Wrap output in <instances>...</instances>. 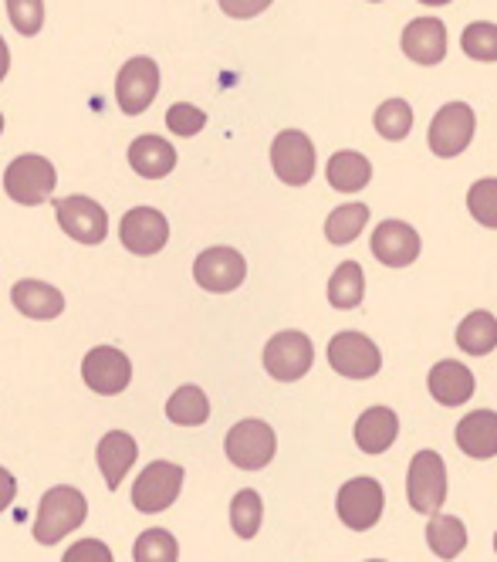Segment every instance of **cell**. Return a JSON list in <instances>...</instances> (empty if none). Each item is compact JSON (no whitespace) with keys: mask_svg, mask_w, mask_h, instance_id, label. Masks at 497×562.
Instances as JSON below:
<instances>
[{"mask_svg":"<svg viewBox=\"0 0 497 562\" xmlns=\"http://www.w3.org/2000/svg\"><path fill=\"white\" fill-rule=\"evenodd\" d=\"M261 518H264V502L255 488H244L234 495L230 502V529L240 539H255L261 529Z\"/></svg>","mask_w":497,"mask_h":562,"instance_id":"4dcf8cb0","label":"cell"},{"mask_svg":"<svg viewBox=\"0 0 497 562\" xmlns=\"http://www.w3.org/2000/svg\"><path fill=\"white\" fill-rule=\"evenodd\" d=\"M352 437H355V448L362 454H386L393 445H396V437H399V417L396 411L389 407H369L355 427H352Z\"/></svg>","mask_w":497,"mask_h":562,"instance_id":"d6986e66","label":"cell"},{"mask_svg":"<svg viewBox=\"0 0 497 562\" xmlns=\"http://www.w3.org/2000/svg\"><path fill=\"white\" fill-rule=\"evenodd\" d=\"M458 448L474 461L497 458V414L494 411H471L458 424Z\"/></svg>","mask_w":497,"mask_h":562,"instance_id":"7402d4cb","label":"cell"},{"mask_svg":"<svg viewBox=\"0 0 497 562\" xmlns=\"http://www.w3.org/2000/svg\"><path fill=\"white\" fill-rule=\"evenodd\" d=\"M467 211L481 227L497 231V177H484L467 190Z\"/></svg>","mask_w":497,"mask_h":562,"instance_id":"d6a6232c","label":"cell"},{"mask_svg":"<svg viewBox=\"0 0 497 562\" xmlns=\"http://www.w3.org/2000/svg\"><path fill=\"white\" fill-rule=\"evenodd\" d=\"M8 14L18 34L34 37L45 27V0H8Z\"/></svg>","mask_w":497,"mask_h":562,"instance_id":"e575fe53","label":"cell"},{"mask_svg":"<svg viewBox=\"0 0 497 562\" xmlns=\"http://www.w3.org/2000/svg\"><path fill=\"white\" fill-rule=\"evenodd\" d=\"M129 167L146 180H162L177 167V149L159 136H139L129 146Z\"/></svg>","mask_w":497,"mask_h":562,"instance_id":"603a6c76","label":"cell"},{"mask_svg":"<svg viewBox=\"0 0 497 562\" xmlns=\"http://www.w3.org/2000/svg\"><path fill=\"white\" fill-rule=\"evenodd\" d=\"M118 237H122V248H129L139 258H149V255H159L166 248V240H170V221L156 207H133L122 217Z\"/></svg>","mask_w":497,"mask_h":562,"instance_id":"5bb4252c","label":"cell"},{"mask_svg":"<svg viewBox=\"0 0 497 562\" xmlns=\"http://www.w3.org/2000/svg\"><path fill=\"white\" fill-rule=\"evenodd\" d=\"M183 488V468L170 461H153L133 485V505L146 515L166 512Z\"/></svg>","mask_w":497,"mask_h":562,"instance_id":"8fae6325","label":"cell"},{"mask_svg":"<svg viewBox=\"0 0 497 562\" xmlns=\"http://www.w3.org/2000/svg\"><path fill=\"white\" fill-rule=\"evenodd\" d=\"M369 248H372V255H376V261L386 268H409L423 251L420 234L413 231L406 221H383L376 231H372Z\"/></svg>","mask_w":497,"mask_h":562,"instance_id":"2e32d148","label":"cell"},{"mask_svg":"<svg viewBox=\"0 0 497 562\" xmlns=\"http://www.w3.org/2000/svg\"><path fill=\"white\" fill-rule=\"evenodd\" d=\"M68 562H109L112 559V549L99 539H86V542H75L68 552H65Z\"/></svg>","mask_w":497,"mask_h":562,"instance_id":"8d00e7d4","label":"cell"},{"mask_svg":"<svg viewBox=\"0 0 497 562\" xmlns=\"http://www.w3.org/2000/svg\"><path fill=\"white\" fill-rule=\"evenodd\" d=\"M55 217L61 231L78 245H102L109 234V214L92 196H61L55 200Z\"/></svg>","mask_w":497,"mask_h":562,"instance_id":"30bf717a","label":"cell"},{"mask_svg":"<svg viewBox=\"0 0 497 562\" xmlns=\"http://www.w3.org/2000/svg\"><path fill=\"white\" fill-rule=\"evenodd\" d=\"M315 363V346L305 333L298 329H284L268 339L264 346V370L278 383H295L302 380Z\"/></svg>","mask_w":497,"mask_h":562,"instance_id":"52a82bcc","label":"cell"},{"mask_svg":"<svg viewBox=\"0 0 497 562\" xmlns=\"http://www.w3.org/2000/svg\"><path fill=\"white\" fill-rule=\"evenodd\" d=\"M474 130H477V115L467 102H447L433 119H430V153L440 159H453L461 156L471 143H474Z\"/></svg>","mask_w":497,"mask_h":562,"instance_id":"8992f818","label":"cell"},{"mask_svg":"<svg viewBox=\"0 0 497 562\" xmlns=\"http://www.w3.org/2000/svg\"><path fill=\"white\" fill-rule=\"evenodd\" d=\"M133 559L136 562H177L180 559V546H177L173 532H166V529H146L136 539Z\"/></svg>","mask_w":497,"mask_h":562,"instance_id":"1f68e13d","label":"cell"},{"mask_svg":"<svg viewBox=\"0 0 497 562\" xmlns=\"http://www.w3.org/2000/svg\"><path fill=\"white\" fill-rule=\"evenodd\" d=\"M136 458H139V445H136V437H129L126 430H112V434L102 437L95 461H99V471L105 474L109 492H115L122 485V477L129 474Z\"/></svg>","mask_w":497,"mask_h":562,"instance_id":"44dd1931","label":"cell"},{"mask_svg":"<svg viewBox=\"0 0 497 562\" xmlns=\"http://www.w3.org/2000/svg\"><path fill=\"white\" fill-rule=\"evenodd\" d=\"M369 224V207L365 204H342L328 214L325 221V237H328V245H336V248H346L352 245V240L365 231Z\"/></svg>","mask_w":497,"mask_h":562,"instance_id":"f1b7e54d","label":"cell"},{"mask_svg":"<svg viewBox=\"0 0 497 562\" xmlns=\"http://www.w3.org/2000/svg\"><path fill=\"white\" fill-rule=\"evenodd\" d=\"M271 170L287 187H305L315 177V143L302 130H284L271 143Z\"/></svg>","mask_w":497,"mask_h":562,"instance_id":"9c48e42d","label":"cell"},{"mask_svg":"<svg viewBox=\"0 0 497 562\" xmlns=\"http://www.w3.org/2000/svg\"><path fill=\"white\" fill-rule=\"evenodd\" d=\"M11 302L21 315L37 318V323H48V318H58L65 312V295L37 278H21L11 289Z\"/></svg>","mask_w":497,"mask_h":562,"instance_id":"ffe728a7","label":"cell"},{"mask_svg":"<svg viewBox=\"0 0 497 562\" xmlns=\"http://www.w3.org/2000/svg\"><path fill=\"white\" fill-rule=\"evenodd\" d=\"M0 133H4V115H0Z\"/></svg>","mask_w":497,"mask_h":562,"instance_id":"b9f144b4","label":"cell"},{"mask_svg":"<svg viewBox=\"0 0 497 562\" xmlns=\"http://www.w3.org/2000/svg\"><path fill=\"white\" fill-rule=\"evenodd\" d=\"M193 278L203 292L214 295H227L234 289L244 285L247 278V261L240 251L234 248H206L196 261H193Z\"/></svg>","mask_w":497,"mask_h":562,"instance_id":"4fadbf2b","label":"cell"},{"mask_svg":"<svg viewBox=\"0 0 497 562\" xmlns=\"http://www.w3.org/2000/svg\"><path fill=\"white\" fill-rule=\"evenodd\" d=\"M89 515V502L78 488L71 485H58L52 488L37 505V518H34V539L41 546H58L68 532H75Z\"/></svg>","mask_w":497,"mask_h":562,"instance_id":"6da1fadb","label":"cell"},{"mask_svg":"<svg viewBox=\"0 0 497 562\" xmlns=\"http://www.w3.org/2000/svg\"><path fill=\"white\" fill-rule=\"evenodd\" d=\"M166 126H170L173 136L190 139V136H196V133L206 126V112H200V109L190 105V102H177L170 112H166Z\"/></svg>","mask_w":497,"mask_h":562,"instance_id":"d590c367","label":"cell"},{"mask_svg":"<svg viewBox=\"0 0 497 562\" xmlns=\"http://www.w3.org/2000/svg\"><path fill=\"white\" fill-rule=\"evenodd\" d=\"M11 68V52H8V42L0 37V82H4V75Z\"/></svg>","mask_w":497,"mask_h":562,"instance_id":"ab89813d","label":"cell"},{"mask_svg":"<svg viewBox=\"0 0 497 562\" xmlns=\"http://www.w3.org/2000/svg\"><path fill=\"white\" fill-rule=\"evenodd\" d=\"M18 495V481L8 468H0V512H8Z\"/></svg>","mask_w":497,"mask_h":562,"instance_id":"f35d334b","label":"cell"},{"mask_svg":"<svg viewBox=\"0 0 497 562\" xmlns=\"http://www.w3.org/2000/svg\"><path fill=\"white\" fill-rule=\"evenodd\" d=\"M458 349L464 356H490L497 349V318L487 308L471 312L458 326Z\"/></svg>","mask_w":497,"mask_h":562,"instance_id":"d4e9b609","label":"cell"},{"mask_svg":"<svg viewBox=\"0 0 497 562\" xmlns=\"http://www.w3.org/2000/svg\"><path fill=\"white\" fill-rule=\"evenodd\" d=\"M365 299V271L359 261H342L328 278V302L331 308H359Z\"/></svg>","mask_w":497,"mask_h":562,"instance_id":"4316f807","label":"cell"},{"mask_svg":"<svg viewBox=\"0 0 497 562\" xmlns=\"http://www.w3.org/2000/svg\"><path fill=\"white\" fill-rule=\"evenodd\" d=\"M386 508V492L376 477H349L336 495V512L342 526L352 532H369L383 518Z\"/></svg>","mask_w":497,"mask_h":562,"instance_id":"3957f363","label":"cell"},{"mask_svg":"<svg viewBox=\"0 0 497 562\" xmlns=\"http://www.w3.org/2000/svg\"><path fill=\"white\" fill-rule=\"evenodd\" d=\"M166 417L180 427H200L211 417V400L200 386H180L170 400H166Z\"/></svg>","mask_w":497,"mask_h":562,"instance_id":"83f0119b","label":"cell"},{"mask_svg":"<svg viewBox=\"0 0 497 562\" xmlns=\"http://www.w3.org/2000/svg\"><path fill=\"white\" fill-rule=\"evenodd\" d=\"M328 367L346 380H372L383 370V352L362 333H339L328 339Z\"/></svg>","mask_w":497,"mask_h":562,"instance_id":"ba28073f","label":"cell"},{"mask_svg":"<svg viewBox=\"0 0 497 562\" xmlns=\"http://www.w3.org/2000/svg\"><path fill=\"white\" fill-rule=\"evenodd\" d=\"M159 95V65L153 58H129L118 68L115 99L126 115H143Z\"/></svg>","mask_w":497,"mask_h":562,"instance_id":"7c38bea8","label":"cell"},{"mask_svg":"<svg viewBox=\"0 0 497 562\" xmlns=\"http://www.w3.org/2000/svg\"><path fill=\"white\" fill-rule=\"evenodd\" d=\"M81 376H86L89 390L102 396H115L133 383V363L129 356H122L112 346H95L86 356V363H81Z\"/></svg>","mask_w":497,"mask_h":562,"instance_id":"9a60e30c","label":"cell"},{"mask_svg":"<svg viewBox=\"0 0 497 562\" xmlns=\"http://www.w3.org/2000/svg\"><path fill=\"white\" fill-rule=\"evenodd\" d=\"M58 183V173L52 167V159L37 156V153H24L18 156L14 164L8 167L4 173V190L11 200H18V204L24 207H34V204H45V200L52 196Z\"/></svg>","mask_w":497,"mask_h":562,"instance_id":"5b68a950","label":"cell"},{"mask_svg":"<svg viewBox=\"0 0 497 562\" xmlns=\"http://www.w3.org/2000/svg\"><path fill=\"white\" fill-rule=\"evenodd\" d=\"M399 45H403V55L409 61H417L423 68L440 65L447 58V27L437 18H417V21L406 24Z\"/></svg>","mask_w":497,"mask_h":562,"instance_id":"e0dca14e","label":"cell"},{"mask_svg":"<svg viewBox=\"0 0 497 562\" xmlns=\"http://www.w3.org/2000/svg\"><path fill=\"white\" fill-rule=\"evenodd\" d=\"M221 4V11L227 14V18H237V21H251V18H258V14H264L274 0H217Z\"/></svg>","mask_w":497,"mask_h":562,"instance_id":"74e56055","label":"cell"},{"mask_svg":"<svg viewBox=\"0 0 497 562\" xmlns=\"http://www.w3.org/2000/svg\"><path fill=\"white\" fill-rule=\"evenodd\" d=\"M413 123H417V112H413V105L406 99H386L376 115H372V126H376V133L389 143H399L413 133Z\"/></svg>","mask_w":497,"mask_h":562,"instance_id":"f546056e","label":"cell"},{"mask_svg":"<svg viewBox=\"0 0 497 562\" xmlns=\"http://www.w3.org/2000/svg\"><path fill=\"white\" fill-rule=\"evenodd\" d=\"M427 546L437 559H458L467 549V526L458 515H430Z\"/></svg>","mask_w":497,"mask_h":562,"instance_id":"484cf974","label":"cell"},{"mask_svg":"<svg viewBox=\"0 0 497 562\" xmlns=\"http://www.w3.org/2000/svg\"><path fill=\"white\" fill-rule=\"evenodd\" d=\"M427 386L440 407H464L477 390V380L461 359H440L427 376Z\"/></svg>","mask_w":497,"mask_h":562,"instance_id":"ac0fdd59","label":"cell"},{"mask_svg":"<svg viewBox=\"0 0 497 562\" xmlns=\"http://www.w3.org/2000/svg\"><path fill=\"white\" fill-rule=\"evenodd\" d=\"M224 451H227V461L237 464L240 471H261L274 461L278 437H274L271 424L251 417V420H240L227 430Z\"/></svg>","mask_w":497,"mask_h":562,"instance_id":"277c9868","label":"cell"},{"mask_svg":"<svg viewBox=\"0 0 497 562\" xmlns=\"http://www.w3.org/2000/svg\"><path fill=\"white\" fill-rule=\"evenodd\" d=\"M420 4H427V8H443V4H453V0H420Z\"/></svg>","mask_w":497,"mask_h":562,"instance_id":"60d3db41","label":"cell"},{"mask_svg":"<svg viewBox=\"0 0 497 562\" xmlns=\"http://www.w3.org/2000/svg\"><path fill=\"white\" fill-rule=\"evenodd\" d=\"M369 4H383V0H369Z\"/></svg>","mask_w":497,"mask_h":562,"instance_id":"ee69618b","label":"cell"},{"mask_svg":"<svg viewBox=\"0 0 497 562\" xmlns=\"http://www.w3.org/2000/svg\"><path fill=\"white\" fill-rule=\"evenodd\" d=\"M461 48L474 61H497V24L490 21H474L461 34Z\"/></svg>","mask_w":497,"mask_h":562,"instance_id":"836d02e7","label":"cell"},{"mask_svg":"<svg viewBox=\"0 0 497 562\" xmlns=\"http://www.w3.org/2000/svg\"><path fill=\"white\" fill-rule=\"evenodd\" d=\"M406 498L413 512L437 515L447 502V461L437 451H417L406 471Z\"/></svg>","mask_w":497,"mask_h":562,"instance_id":"7a4b0ae2","label":"cell"},{"mask_svg":"<svg viewBox=\"0 0 497 562\" xmlns=\"http://www.w3.org/2000/svg\"><path fill=\"white\" fill-rule=\"evenodd\" d=\"M328 187L339 190V193H359L362 187H369L372 180V164L355 153V149H339L328 156V167H325Z\"/></svg>","mask_w":497,"mask_h":562,"instance_id":"cb8c5ba5","label":"cell"},{"mask_svg":"<svg viewBox=\"0 0 497 562\" xmlns=\"http://www.w3.org/2000/svg\"><path fill=\"white\" fill-rule=\"evenodd\" d=\"M494 555H497V532H494Z\"/></svg>","mask_w":497,"mask_h":562,"instance_id":"7bdbcfd3","label":"cell"}]
</instances>
